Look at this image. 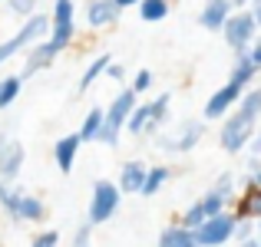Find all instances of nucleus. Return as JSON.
Here are the masks:
<instances>
[{"mask_svg": "<svg viewBox=\"0 0 261 247\" xmlns=\"http://www.w3.org/2000/svg\"><path fill=\"white\" fill-rule=\"evenodd\" d=\"M136 102H139V92H133V86H126L106 109H102V129H99V135H96L99 145H116V142H119V135L126 132V119L136 109Z\"/></svg>", "mask_w": 261, "mask_h": 247, "instance_id": "f257e3e1", "label": "nucleus"}, {"mask_svg": "<svg viewBox=\"0 0 261 247\" xmlns=\"http://www.w3.org/2000/svg\"><path fill=\"white\" fill-rule=\"evenodd\" d=\"M73 40H76V4H73V0H53L46 43H50L57 53H63Z\"/></svg>", "mask_w": 261, "mask_h": 247, "instance_id": "f03ea898", "label": "nucleus"}, {"mask_svg": "<svg viewBox=\"0 0 261 247\" xmlns=\"http://www.w3.org/2000/svg\"><path fill=\"white\" fill-rule=\"evenodd\" d=\"M255 126L258 122L251 119V115H245L242 109H231V112L225 115L222 129H218V145H222L228 155H238L242 148H248L251 135H255Z\"/></svg>", "mask_w": 261, "mask_h": 247, "instance_id": "7ed1b4c3", "label": "nucleus"}, {"mask_svg": "<svg viewBox=\"0 0 261 247\" xmlns=\"http://www.w3.org/2000/svg\"><path fill=\"white\" fill-rule=\"evenodd\" d=\"M218 33L225 37V43H228L235 53H248V46L258 40V23H255V17H251V10L235 7V10L228 13V20L222 23V30H218Z\"/></svg>", "mask_w": 261, "mask_h": 247, "instance_id": "20e7f679", "label": "nucleus"}, {"mask_svg": "<svg viewBox=\"0 0 261 247\" xmlns=\"http://www.w3.org/2000/svg\"><path fill=\"white\" fill-rule=\"evenodd\" d=\"M235 211H228L225 208L222 214H212V218H205L202 224H198L192 234H195V244L198 247H225L231 241V231H235Z\"/></svg>", "mask_w": 261, "mask_h": 247, "instance_id": "39448f33", "label": "nucleus"}, {"mask_svg": "<svg viewBox=\"0 0 261 247\" xmlns=\"http://www.w3.org/2000/svg\"><path fill=\"white\" fill-rule=\"evenodd\" d=\"M119 184L116 181H106V178H99V181H93V198H89V224H106L109 218L116 214V208H119Z\"/></svg>", "mask_w": 261, "mask_h": 247, "instance_id": "423d86ee", "label": "nucleus"}, {"mask_svg": "<svg viewBox=\"0 0 261 247\" xmlns=\"http://www.w3.org/2000/svg\"><path fill=\"white\" fill-rule=\"evenodd\" d=\"M202 135H205V126H202V122H182L175 132L162 135V139H159V148H162V152H192V148L202 142Z\"/></svg>", "mask_w": 261, "mask_h": 247, "instance_id": "0eeeda50", "label": "nucleus"}, {"mask_svg": "<svg viewBox=\"0 0 261 247\" xmlns=\"http://www.w3.org/2000/svg\"><path fill=\"white\" fill-rule=\"evenodd\" d=\"M245 89L238 86V82H225L222 89H215V92L208 96V102H205V119H225V115L231 112V109L238 106V99H242Z\"/></svg>", "mask_w": 261, "mask_h": 247, "instance_id": "6e6552de", "label": "nucleus"}, {"mask_svg": "<svg viewBox=\"0 0 261 247\" xmlns=\"http://www.w3.org/2000/svg\"><path fill=\"white\" fill-rule=\"evenodd\" d=\"M57 56H60V53L53 50L50 43H46V37H43V40H37V43H33V46H27L23 79H30V76H37L40 70H46V66H53V63H57Z\"/></svg>", "mask_w": 261, "mask_h": 247, "instance_id": "1a4fd4ad", "label": "nucleus"}, {"mask_svg": "<svg viewBox=\"0 0 261 247\" xmlns=\"http://www.w3.org/2000/svg\"><path fill=\"white\" fill-rule=\"evenodd\" d=\"M80 145H83L80 132L63 135V139L53 145V159H57V168L63 171V175H70V171H73V165H76V155H80Z\"/></svg>", "mask_w": 261, "mask_h": 247, "instance_id": "9d476101", "label": "nucleus"}, {"mask_svg": "<svg viewBox=\"0 0 261 247\" xmlns=\"http://www.w3.org/2000/svg\"><path fill=\"white\" fill-rule=\"evenodd\" d=\"M23 159H27L23 145L7 139V145L0 148V178H4V181H13V178L20 175V168H23Z\"/></svg>", "mask_w": 261, "mask_h": 247, "instance_id": "9b49d317", "label": "nucleus"}, {"mask_svg": "<svg viewBox=\"0 0 261 247\" xmlns=\"http://www.w3.org/2000/svg\"><path fill=\"white\" fill-rule=\"evenodd\" d=\"M119 7L113 4V0H89L86 4V23L93 26V30H99V26H113L116 20H119Z\"/></svg>", "mask_w": 261, "mask_h": 247, "instance_id": "f8f14e48", "label": "nucleus"}, {"mask_svg": "<svg viewBox=\"0 0 261 247\" xmlns=\"http://www.w3.org/2000/svg\"><path fill=\"white\" fill-rule=\"evenodd\" d=\"M231 10H235L231 0H205L202 13H198V23H202L205 30H222V23L228 20Z\"/></svg>", "mask_w": 261, "mask_h": 247, "instance_id": "ddd939ff", "label": "nucleus"}, {"mask_svg": "<svg viewBox=\"0 0 261 247\" xmlns=\"http://www.w3.org/2000/svg\"><path fill=\"white\" fill-rule=\"evenodd\" d=\"M43 214H46L43 201H40V198H33V195H27V191H20V198H17V214H13V221L33 224V221H43Z\"/></svg>", "mask_w": 261, "mask_h": 247, "instance_id": "4468645a", "label": "nucleus"}, {"mask_svg": "<svg viewBox=\"0 0 261 247\" xmlns=\"http://www.w3.org/2000/svg\"><path fill=\"white\" fill-rule=\"evenodd\" d=\"M142 178H146V165L142 162H126L122 165V171H119V191L122 195H139V188H142Z\"/></svg>", "mask_w": 261, "mask_h": 247, "instance_id": "2eb2a0df", "label": "nucleus"}, {"mask_svg": "<svg viewBox=\"0 0 261 247\" xmlns=\"http://www.w3.org/2000/svg\"><path fill=\"white\" fill-rule=\"evenodd\" d=\"M255 76H258V66L251 63V56L248 53H235V66H231V73H228V82H238L242 89H248Z\"/></svg>", "mask_w": 261, "mask_h": 247, "instance_id": "dca6fc26", "label": "nucleus"}, {"mask_svg": "<svg viewBox=\"0 0 261 247\" xmlns=\"http://www.w3.org/2000/svg\"><path fill=\"white\" fill-rule=\"evenodd\" d=\"M159 247H198V244H195V234H192L189 228L169 224V228H162V234H159Z\"/></svg>", "mask_w": 261, "mask_h": 247, "instance_id": "f3484780", "label": "nucleus"}, {"mask_svg": "<svg viewBox=\"0 0 261 247\" xmlns=\"http://www.w3.org/2000/svg\"><path fill=\"white\" fill-rule=\"evenodd\" d=\"M152 129V112H149V102H136V109L126 119V132L129 135H142Z\"/></svg>", "mask_w": 261, "mask_h": 247, "instance_id": "a211bd4d", "label": "nucleus"}, {"mask_svg": "<svg viewBox=\"0 0 261 247\" xmlns=\"http://www.w3.org/2000/svg\"><path fill=\"white\" fill-rule=\"evenodd\" d=\"M238 218H261V184H248V191H245L242 198H238Z\"/></svg>", "mask_w": 261, "mask_h": 247, "instance_id": "6ab92c4d", "label": "nucleus"}, {"mask_svg": "<svg viewBox=\"0 0 261 247\" xmlns=\"http://www.w3.org/2000/svg\"><path fill=\"white\" fill-rule=\"evenodd\" d=\"M169 181V168L166 165H155V168H146V178H142V188H139V195L142 198H152V195H159L162 191V184Z\"/></svg>", "mask_w": 261, "mask_h": 247, "instance_id": "aec40b11", "label": "nucleus"}, {"mask_svg": "<svg viewBox=\"0 0 261 247\" xmlns=\"http://www.w3.org/2000/svg\"><path fill=\"white\" fill-rule=\"evenodd\" d=\"M139 17L146 23H159V20L169 17V0H139Z\"/></svg>", "mask_w": 261, "mask_h": 247, "instance_id": "412c9836", "label": "nucleus"}, {"mask_svg": "<svg viewBox=\"0 0 261 247\" xmlns=\"http://www.w3.org/2000/svg\"><path fill=\"white\" fill-rule=\"evenodd\" d=\"M23 76H4L0 79V109H7V106H13L17 102V96L23 92Z\"/></svg>", "mask_w": 261, "mask_h": 247, "instance_id": "4be33fe9", "label": "nucleus"}, {"mask_svg": "<svg viewBox=\"0 0 261 247\" xmlns=\"http://www.w3.org/2000/svg\"><path fill=\"white\" fill-rule=\"evenodd\" d=\"M106 66H109V56L102 53V56H96V59H89V66L83 70V76H80V92H86L89 86H93L99 76H106Z\"/></svg>", "mask_w": 261, "mask_h": 247, "instance_id": "5701e85b", "label": "nucleus"}, {"mask_svg": "<svg viewBox=\"0 0 261 247\" xmlns=\"http://www.w3.org/2000/svg\"><path fill=\"white\" fill-rule=\"evenodd\" d=\"M99 129H102V106H93V109L86 112L83 126H80V139H83V142H96Z\"/></svg>", "mask_w": 261, "mask_h": 247, "instance_id": "b1692460", "label": "nucleus"}, {"mask_svg": "<svg viewBox=\"0 0 261 247\" xmlns=\"http://www.w3.org/2000/svg\"><path fill=\"white\" fill-rule=\"evenodd\" d=\"M235 109H242L245 115H251V119L258 122V119H261V86H251V89H245Z\"/></svg>", "mask_w": 261, "mask_h": 247, "instance_id": "393cba45", "label": "nucleus"}, {"mask_svg": "<svg viewBox=\"0 0 261 247\" xmlns=\"http://www.w3.org/2000/svg\"><path fill=\"white\" fill-rule=\"evenodd\" d=\"M198 204H202L205 218H212V214H222V211L228 208V198H225V195H218V191L212 188V191H205V195L198 198Z\"/></svg>", "mask_w": 261, "mask_h": 247, "instance_id": "a878e982", "label": "nucleus"}, {"mask_svg": "<svg viewBox=\"0 0 261 247\" xmlns=\"http://www.w3.org/2000/svg\"><path fill=\"white\" fill-rule=\"evenodd\" d=\"M169 102H172V96H169V92H159L152 102H149V112H152V129L162 126V122L169 119ZM152 129H149V132H152Z\"/></svg>", "mask_w": 261, "mask_h": 247, "instance_id": "bb28decb", "label": "nucleus"}, {"mask_svg": "<svg viewBox=\"0 0 261 247\" xmlns=\"http://www.w3.org/2000/svg\"><path fill=\"white\" fill-rule=\"evenodd\" d=\"M202 221H205V211H202V204H198V201L189 204V208L182 211V218H178V224H182V228H189V231H195Z\"/></svg>", "mask_w": 261, "mask_h": 247, "instance_id": "cd10ccee", "label": "nucleus"}, {"mask_svg": "<svg viewBox=\"0 0 261 247\" xmlns=\"http://www.w3.org/2000/svg\"><path fill=\"white\" fill-rule=\"evenodd\" d=\"M231 237H235L238 244L248 241V237H255V218H235V231H231Z\"/></svg>", "mask_w": 261, "mask_h": 247, "instance_id": "c85d7f7f", "label": "nucleus"}, {"mask_svg": "<svg viewBox=\"0 0 261 247\" xmlns=\"http://www.w3.org/2000/svg\"><path fill=\"white\" fill-rule=\"evenodd\" d=\"M7 7H10V13H17V17H30V13H37V0H4Z\"/></svg>", "mask_w": 261, "mask_h": 247, "instance_id": "c756f323", "label": "nucleus"}, {"mask_svg": "<svg viewBox=\"0 0 261 247\" xmlns=\"http://www.w3.org/2000/svg\"><path fill=\"white\" fill-rule=\"evenodd\" d=\"M215 191H218V195H225V198L231 201V198H235V175H231V171H225V175L215 181Z\"/></svg>", "mask_w": 261, "mask_h": 247, "instance_id": "7c9ffc66", "label": "nucleus"}, {"mask_svg": "<svg viewBox=\"0 0 261 247\" xmlns=\"http://www.w3.org/2000/svg\"><path fill=\"white\" fill-rule=\"evenodd\" d=\"M89 241H93V224L86 221V224H80L76 234H73V247H93Z\"/></svg>", "mask_w": 261, "mask_h": 247, "instance_id": "2f4dec72", "label": "nucleus"}, {"mask_svg": "<svg viewBox=\"0 0 261 247\" xmlns=\"http://www.w3.org/2000/svg\"><path fill=\"white\" fill-rule=\"evenodd\" d=\"M149 89H152V73H149V70H139L133 76V92H149Z\"/></svg>", "mask_w": 261, "mask_h": 247, "instance_id": "473e14b6", "label": "nucleus"}, {"mask_svg": "<svg viewBox=\"0 0 261 247\" xmlns=\"http://www.w3.org/2000/svg\"><path fill=\"white\" fill-rule=\"evenodd\" d=\"M57 244H60V234H57V231H40V234L33 237L30 247H57Z\"/></svg>", "mask_w": 261, "mask_h": 247, "instance_id": "72a5a7b5", "label": "nucleus"}, {"mask_svg": "<svg viewBox=\"0 0 261 247\" xmlns=\"http://www.w3.org/2000/svg\"><path fill=\"white\" fill-rule=\"evenodd\" d=\"M106 76H109V79H116V82H122V79H126V70H122L119 63H113V59H109V66H106Z\"/></svg>", "mask_w": 261, "mask_h": 247, "instance_id": "f704fd0d", "label": "nucleus"}, {"mask_svg": "<svg viewBox=\"0 0 261 247\" xmlns=\"http://www.w3.org/2000/svg\"><path fill=\"white\" fill-rule=\"evenodd\" d=\"M248 56H251V63H255L258 70H261V40H255V43L248 46Z\"/></svg>", "mask_w": 261, "mask_h": 247, "instance_id": "c9c22d12", "label": "nucleus"}, {"mask_svg": "<svg viewBox=\"0 0 261 247\" xmlns=\"http://www.w3.org/2000/svg\"><path fill=\"white\" fill-rule=\"evenodd\" d=\"M248 145H251V159H261V132L251 135V142H248Z\"/></svg>", "mask_w": 261, "mask_h": 247, "instance_id": "e433bc0d", "label": "nucleus"}, {"mask_svg": "<svg viewBox=\"0 0 261 247\" xmlns=\"http://www.w3.org/2000/svg\"><path fill=\"white\" fill-rule=\"evenodd\" d=\"M113 4L119 7V10H129V7H136V4H139V0H113Z\"/></svg>", "mask_w": 261, "mask_h": 247, "instance_id": "4c0bfd02", "label": "nucleus"}, {"mask_svg": "<svg viewBox=\"0 0 261 247\" xmlns=\"http://www.w3.org/2000/svg\"><path fill=\"white\" fill-rule=\"evenodd\" d=\"M238 247H261V244L255 241V237H248V241H242V244H238Z\"/></svg>", "mask_w": 261, "mask_h": 247, "instance_id": "58836bf2", "label": "nucleus"}, {"mask_svg": "<svg viewBox=\"0 0 261 247\" xmlns=\"http://www.w3.org/2000/svg\"><path fill=\"white\" fill-rule=\"evenodd\" d=\"M255 241L261 244V218H258V221H255Z\"/></svg>", "mask_w": 261, "mask_h": 247, "instance_id": "ea45409f", "label": "nucleus"}, {"mask_svg": "<svg viewBox=\"0 0 261 247\" xmlns=\"http://www.w3.org/2000/svg\"><path fill=\"white\" fill-rule=\"evenodd\" d=\"M251 0H231V7H248Z\"/></svg>", "mask_w": 261, "mask_h": 247, "instance_id": "a19ab883", "label": "nucleus"}, {"mask_svg": "<svg viewBox=\"0 0 261 247\" xmlns=\"http://www.w3.org/2000/svg\"><path fill=\"white\" fill-rule=\"evenodd\" d=\"M4 145H7V135H4V132H0V148H4Z\"/></svg>", "mask_w": 261, "mask_h": 247, "instance_id": "79ce46f5", "label": "nucleus"}, {"mask_svg": "<svg viewBox=\"0 0 261 247\" xmlns=\"http://www.w3.org/2000/svg\"><path fill=\"white\" fill-rule=\"evenodd\" d=\"M0 4H4V0H0Z\"/></svg>", "mask_w": 261, "mask_h": 247, "instance_id": "37998d69", "label": "nucleus"}]
</instances>
